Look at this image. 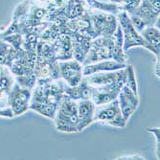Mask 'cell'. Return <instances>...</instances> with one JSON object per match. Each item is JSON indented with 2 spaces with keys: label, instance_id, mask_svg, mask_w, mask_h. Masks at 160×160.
I'll list each match as a JSON object with an SVG mask.
<instances>
[{
  "label": "cell",
  "instance_id": "12",
  "mask_svg": "<svg viewBox=\"0 0 160 160\" xmlns=\"http://www.w3.org/2000/svg\"><path fill=\"white\" fill-rule=\"evenodd\" d=\"M127 66V63L116 62L114 60H105L97 62L94 63L82 65V75L83 77L89 76L94 73H99V72H107V71H115L123 69Z\"/></svg>",
  "mask_w": 160,
  "mask_h": 160
},
{
  "label": "cell",
  "instance_id": "24",
  "mask_svg": "<svg viewBox=\"0 0 160 160\" xmlns=\"http://www.w3.org/2000/svg\"><path fill=\"white\" fill-rule=\"evenodd\" d=\"M3 93H4V91H3L2 89H0V99L2 98V95H3Z\"/></svg>",
  "mask_w": 160,
  "mask_h": 160
},
{
  "label": "cell",
  "instance_id": "2",
  "mask_svg": "<svg viewBox=\"0 0 160 160\" xmlns=\"http://www.w3.org/2000/svg\"><path fill=\"white\" fill-rule=\"evenodd\" d=\"M55 127L58 132L64 133L78 132V107L77 101L65 95L58 106L55 117Z\"/></svg>",
  "mask_w": 160,
  "mask_h": 160
},
{
  "label": "cell",
  "instance_id": "21",
  "mask_svg": "<svg viewBox=\"0 0 160 160\" xmlns=\"http://www.w3.org/2000/svg\"><path fill=\"white\" fill-rule=\"evenodd\" d=\"M14 116L12 109L9 106V108H4L2 109H0V117H4V118H12Z\"/></svg>",
  "mask_w": 160,
  "mask_h": 160
},
{
  "label": "cell",
  "instance_id": "11",
  "mask_svg": "<svg viewBox=\"0 0 160 160\" xmlns=\"http://www.w3.org/2000/svg\"><path fill=\"white\" fill-rule=\"evenodd\" d=\"M78 107V132L85 129L94 122L95 104L89 100L77 101Z\"/></svg>",
  "mask_w": 160,
  "mask_h": 160
},
{
  "label": "cell",
  "instance_id": "22",
  "mask_svg": "<svg viewBox=\"0 0 160 160\" xmlns=\"http://www.w3.org/2000/svg\"><path fill=\"white\" fill-rule=\"evenodd\" d=\"M160 64H159V58H156V62H155V75L157 78L160 77V71H159V67Z\"/></svg>",
  "mask_w": 160,
  "mask_h": 160
},
{
  "label": "cell",
  "instance_id": "13",
  "mask_svg": "<svg viewBox=\"0 0 160 160\" xmlns=\"http://www.w3.org/2000/svg\"><path fill=\"white\" fill-rule=\"evenodd\" d=\"M144 41L145 45L148 51L155 55L156 58H159L160 51V32L159 29L155 26H148L140 33Z\"/></svg>",
  "mask_w": 160,
  "mask_h": 160
},
{
  "label": "cell",
  "instance_id": "1",
  "mask_svg": "<svg viewBox=\"0 0 160 160\" xmlns=\"http://www.w3.org/2000/svg\"><path fill=\"white\" fill-rule=\"evenodd\" d=\"M58 80L60 79H38L32 91L29 108L54 119L58 106L64 96V84Z\"/></svg>",
  "mask_w": 160,
  "mask_h": 160
},
{
  "label": "cell",
  "instance_id": "5",
  "mask_svg": "<svg viewBox=\"0 0 160 160\" xmlns=\"http://www.w3.org/2000/svg\"><path fill=\"white\" fill-rule=\"evenodd\" d=\"M118 24L123 33V50L125 52L132 47H144L145 41L141 34L132 25L127 12H119Z\"/></svg>",
  "mask_w": 160,
  "mask_h": 160
},
{
  "label": "cell",
  "instance_id": "6",
  "mask_svg": "<svg viewBox=\"0 0 160 160\" xmlns=\"http://www.w3.org/2000/svg\"><path fill=\"white\" fill-rule=\"evenodd\" d=\"M58 64H59L60 77L68 86H76L82 81V63L80 62L75 59H70L60 61Z\"/></svg>",
  "mask_w": 160,
  "mask_h": 160
},
{
  "label": "cell",
  "instance_id": "18",
  "mask_svg": "<svg viewBox=\"0 0 160 160\" xmlns=\"http://www.w3.org/2000/svg\"><path fill=\"white\" fill-rule=\"evenodd\" d=\"M13 85V81L11 75L3 68L0 71V89L8 93Z\"/></svg>",
  "mask_w": 160,
  "mask_h": 160
},
{
  "label": "cell",
  "instance_id": "17",
  "mask_svg": "<svg viewBox=\"0 0 160 160\" xmlns=\"http://www.w3.org/2000/svg\"><path fill=\"white\" fill-rule=\"evenodd\" d=\"M17 83L20 85L21 87H25V88L33 89L36 83H37V77L34 73L30 74H25V75H18L17 77Z\"/></svg>",
  "mask_w": 160,
  "mask_h": 160
},
{
  "label": "cell",
  "instance_id": "15",
  "mask_svg": "<svg viewBox=\"0 0 160 160\" xmlns=\"http://www.w3.org/2000/svg\"><path fill=\"white\" fill-rule=\"evenodd\" d=\"M126 82L125 85L128 86V88L133 91L135 94H138V86L136 82V76H135V71L132 64H127L126 66Z\"/></svg>",
  "mask_w": 160,
  "mask_h": 160
},
{
  "label": "cell",
  "instance_id": "20",
  "mask_svg": "<svg viewBox=\"0 0 160 160\" xmlns=\"http://www.w3.org/2000/svg\"><path fill=\"white\" fill-rule=\"evenodd\" d=\"M147 130L149 132H151V133H152L153 134V136H154V138H155V144H156V156H157V158L159 159L160 158V154H159V152H160V129H159V128H157V127H153V128H147Z\"/></svg>",
  "mask_w": 160,
  "mask_h": 160
},
{
  "label": "cell",
  "instance_id": "4",
  "mask_svg": "<svg viewBox=\"0 0 160 160\" xmlns=\"http://www.w3.org/2000/svg\"><path fill=\"white\" fill-rule=\"evenodd\" d=\"M114 42L111 37H97L92 39L90 49L87 53L82 65L97 62L112 60Z\"/></svg>",
  "mask_w": 160,
  "mask_h": 160
},
{
  "label": "cell",
  "instance_id": "14",
  "mask_svg": "<svg viewBox=\"0 0 160 160\" xmlns=\"http://www.w3.org/2000/svg\"><path fill=\"white\" fill-rule=\"evenodd\" d=\"M64 95L74 101L79 100H91L93 86L88 84L84 79L76 86H68L64 85Z\"/></svg>",
  "mask_w": 160,
  "mask_h": 160
},
{
  "label": "cell",
  "instance_id": "23",
  "mask_svg": "<svg viewBox=\"0 0 160 160\" xmlns=\"http://www.w3.org/2000/svg\"><path fill=\"white\" fill-rule=\"evenodd\" d=\"M116 159H145L144 157H141V156H121V157H118Z\"/></svg>",
  "mask_w": 160,
  "mask_h": 160
},
{
  "label": "cell",
  "instance_id": "3",
  "mask_svg": "<svg viewBox=\"0 0 160 160\" xmlns=\"http://www.w3.org/2000/svg\"><path fill=\"white\" fill-rule=\"evenodd\" d=\"M95 121L117 128H124L128 123L121 113L117 99L108 104L96 106L94 112Z\"/></svg>",
  "mask_w": 160,
  "mask_h": 160
},
{
  "label": "cell",
  "instance_id": "10",
  "mask_svg": "<svg viewBox=\"0 0 160 160\" xmlns=\"http://www.w3.org/2000/svg\"><path fill=\"white\" fill-rule=\"evenodd\" d=\"M126 68V67H125ZM119 69L115 71H107V72H99L94 73L89 76H85L83 79L85 82L91 86H100L105 85L111 82H114L119 80H126V69Z\"/></svg>",
  "mask_w": 160,
  "mask_h": 160
},
{
  "label": "cell",
  "instance_id": "16",
  "mask_svg": "<svg viewBox=\"0 0 160 160\" xmlns=\"http://www.w3.org/2000/svg\"><path fill=\"white\" fill-rule=\"evenodd\" d=\"M86 2L88 5L94 9L100 10L102 12H106L109 13H114V12H119V8L117 5L114 4H107L104 2L98 1V0H86Z\"/></svg>",
  "mask_w": 160,
  "mask_h": 160
},
{
  "label": "cell",
  "instance_id": "7",
  "mask_svg": "<svg viewBox=\"0 0 160 160\" xmlns=\"http://www.w3.org/2000/svg\"><path fill=\"white\" fill-rule=\"evenodd\" d=\"M126 80H119L114 82L93 87L91 101L95 106L104 105L117 99L122 87L125 85Z\"/></svg>",
  "mask_w": 160,
  "mask_h": 160
},
{
  "label": "cell",
  "instance_id": "9",
  "mask_svg": "<svg viewBox=\"0 0 160 160\" xmlns=\"http://www.w3.org/2000/svg\"><path fill=\"white\" fill-rule=\"evenodd\" d=\"M117 101L123 117L128 121L139 106L138 94H135L128 86L124 85L118 94Z\"/></svg>",
  "mask_w": 160,
  "mask_h": 160
},
{
  "label": "cell",
  "instance_id": "19",
  "mask_svg": "<svg viewBox=\"0 0 160 160\" xmlns=\"http://www.w3.org/2000/svg\"><path fill=\"white\" fill-rule=\"evenodd\" d=\"M142 2H143V0H126L123 3L124 4L123 8L125 12H127V13H130L134 10H136Z\"/></svg>",
  "mask_w": 160,
  "mask_h": 160
},
{
  "label": "cell",
  "instance_id": "8",
  "mask_svg": "<svg viewBox=\"0 0 160 160\" xmlns=\"http://www.w3.org/2000/svg\"><path fill=\"white\" fill-rule=\"evenodd\" d=\"M91 20L97 37H111L118 26V21L112 13H95Z\"/></svg>",
  "mask_w": 160,
  "mask_h": 160
}]
</instances>
